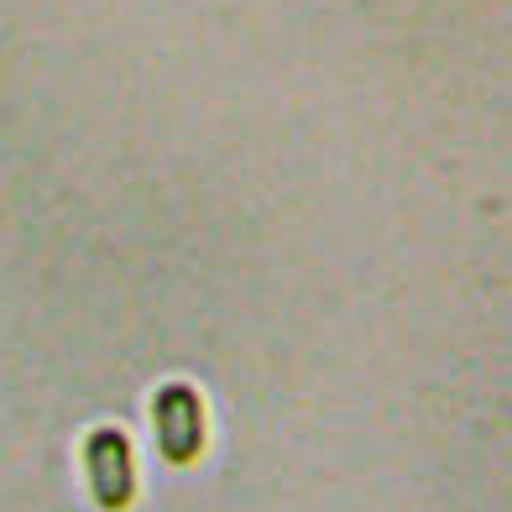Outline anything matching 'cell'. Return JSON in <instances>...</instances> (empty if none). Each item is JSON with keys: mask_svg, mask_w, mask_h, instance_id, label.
<instances>
[{"mask_svg": "<svg viewBox=\"0 0 512 512\" xmlns=\"http://www.w3.org/2000/svg\"><path fill=\"white\" fill-rule=\"evenodd\" d=\"M152 413H157V445H162V455H168L173 465H189L204 450V403H199V392L173 382V387L157 392Z\"/></svg>", "mask_w": 512, "mask_h": 512, "instance_id": "cell-1", "label": "cell"}, {"mask_svg": "<svg viewBox=\"0 0 512 512\" xmlns=\"http://www.w3.org/2000/svg\"><path fill=\"white\" fill-rule=\"evenodd\" d=\"M84 465H89V486H95L100 507L121 512L136 492V476H131V439L121 429H95L84 445Z\"/></svg>", "mask_w": 512, "mask_h": 512, "instance_id": "cell-2", "label": "cell"}]
</instances>
